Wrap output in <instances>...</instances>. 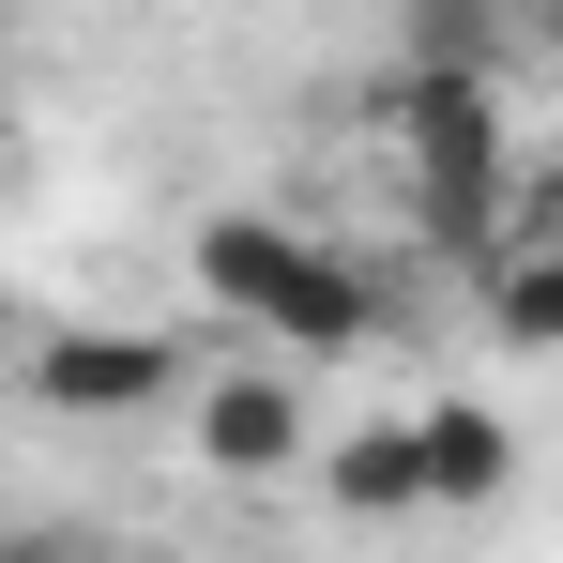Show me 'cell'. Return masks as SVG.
I'll list each match as a JSON object with an SVG mask.
<instances>
[{
	"label": "cell",
	"mask_w": 563,
	"mask_h": 563,
	"mask_svg": "<svg viewBox=\"0 0 563 563\" xmlns=\"http://www.w3.org/2000/svg\"><path fill=\"white\" fill-rule=\"evenodd\" d=\"M396 153H411V229L442 275H487L518 244V137L487 62H396Z\"/></svg>",
	"instance_id": "cell-1"
},
{
	"label": "cell",
	"mask_w": 563,
	"mask_h": 563,
	"mask_svg": "<svg viewBox=\"0 0 563 563\" xmlns=\"http://www.w3.org/2000/svg\"><path fill=\"white\" fill-rule=\"evenodd\" d=\"M198 289L244 305V320H275L289 351H351V335H380V289L351 275L335 244L275 229V213H213V229H198Z\"/></svg>",
	"instance_id": "cell-2"
},
{
	"label": "cell",
	"mask_w": 563,
	"mask_h": 563,
	"mask_svg": "<svg viewBox=\"0 0 563 563\" xmlns=\"http://www.w3.org/2000/svg\"><path fill=\"white\" fill-rule=\"evenodd\" d=\"M31 411H77V427H137L153 396H168V335H92V320H62V335H31Z\"/></svg>",
	"instance_id": "cell-3"
},
{
	"label": "cell",
	"mask_w": 563,
	"mask_h": 563,
	"mask_svg": "<svg viewBox=\"0 0 563 563\" xmlns=\"http://www.w3.org/2000/svg\"><path fill=\"white\" fill-rule=\"evenodd\" d=\"M198 457H213V472H244V487H260V472H289V457H305V380L229 366L213 396H198Z\"/></svg>",
	"instance_id": "cell-4"
},
{
	"label": "cell",
	"mask_w": 563,
	"mask_h": 563,
	"mask_svg": "<svg viewBox=\"0 0 563 563\" xmlns=\"http://www.w3.org/2000/svg\"><path fill=\"white\" fill-rule=\"evenodd\" d=\"M320 487H335V518H427V503H442V472H427V411H411V427H366V442H335Z\"/></svg>",
	"instance_id": "cell-5"
},
{
	"label": "cell",
	"mask_w": 563,
	"mask_h": 563,
	"mask_svg": "<svg viewBox=\"0 0 563 563\" xmlns=\"http://www.w3.org/2000/svg\"><path fill=\"white\" fill-rule=\"evenodd\" d=\"M472 289H487V335L503 351H563V244H503Z\"/></svg>",
	"instance_id": "cell-6"
},
{
	"label": "cell",
	"mask_w": 563,
	"mask_h": 563,
	"mask_svg": "<svg viewBox=\"0 0 563 563\" xmlns=\"http://www.w3.org/2000/svg\"><path fill=\"white\" fill-rule=\"evenodd\" d=\"M427 472H442V503H503V487H518V442H503L472 396H442V411H427Z\"/></svg>",
	"instance_id": "cell-7"
},
{
	"label": "cell",
	"mask_w": 563,
	"mask_h": 563,
	"mask_svg": "<svg viewBox=\"0 0 563 563\" xmlns=\"http://www.w3.org/2000/svg\"><path fill=\"white\" fill-rule=\"evenodd\" d=\"M411 62H487L503 77V0H411Z\"/></svg>",
	"instance_id": "cell-8"
},
{
	"label": "cell",
	"mask_w": 563,
	"mask_h": 563,
	"mask_svg": "<svg viewBox=\"0 0 563 563\" xmlns=\"http://www.w3.org/2000/svg\"><path fill=\"white\" fill-rule=\"evenodd\" d=\"M518 244H563V168H518Z\"/></svg>",
	"instance_id": "cell-9"
},
{
	"label": "cell",
	"mask_w": 563,
	"mask_h": 563,
	"mask_svg": "<svg viewBox=\"0 0 563 563\" xmlns=\"http://www.w3.org/2000/svg\"><path fill=\"white\" fill-rule=\"evenodd\" d=\"M549 15H563V0H549Z\"/></svg>",
	"instance_id": "cell-10"
}]
</instances>
